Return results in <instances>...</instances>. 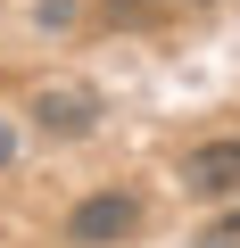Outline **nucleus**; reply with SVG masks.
<instances>
[{"label":"nucleus","mask_w":240,"mask_h":248,"mask_svg":"<svg viewBox=\"0 0 240 248\" xmlns=\"http://www.w3.org/2000/svg\"><path fill=\"white\" fill-rule=\"evenodd\" d=\"M141 232V190H91L66 207V240L75 248H125Z\"/></svg>","instance_id":"1"},{"label":"nucleus","mask_w":240,"mask_h":248,"mask_svg":"<svg viewBox=\"0 0 240 248\" xmlns=\"http://www.w3.org/2000/svg\"><path fill=\"white\" fill-rule=\"evenodd\" d=\"M33 124L58 133V141H83L91 124H99V91L91 83H42L33 91Z\"/></svg>","instance_id":"2"},{"label":"nucleus","mask_w":240,"mask_h":248,"mask_svg":"<svg viewBox=\"0 0 240 248\" xmlns=\"http://www.w3.org/2000/svg\"><path fill=\"white\" fill-rule=\"evenodd\" d=\"M182 182L199 199H240V141H199L191 166H182Z\"/></svg>","instance_id":"3"},{"label":"nucleus","mask_w":240,"mask_h":248,"mask_svg":"<svg viewBox=\"0 0 240 248\" xmlns=\"http://www.w3.org/2000/svg\"><path fill=\"white\" fill-rule=\"evenodd\" d=\"M199 248H240V215H224V223H215V232H207Z\"/></svg>","instance_id":"4"},{"label":"nucleus","mask_w":240,"mask_h":248,"mask_svg":"<svg viewBox=\"0 0 240 248\" xmlns=\"http://www.w3.org/2000/svg\"><path fill=\"white\" fill-rule=\"evenodd\" d=\"M9 157H17V124L0 116V166H9Z\"/></svg>","instance_id":"5"},{"label":"nucleus","mask_w":240,"mask_h":248,"mask_svg":"<svg viewBox=\"0 0 240 248\" xmlns=\"http://www.w3.org/2000/svg\"><path fill=\"white\" fill-rule=\"evenodd\" d=\"M108 9H116V17H141V0H108Z\"/></svg>","instance_id":"6"}]
</instances>
